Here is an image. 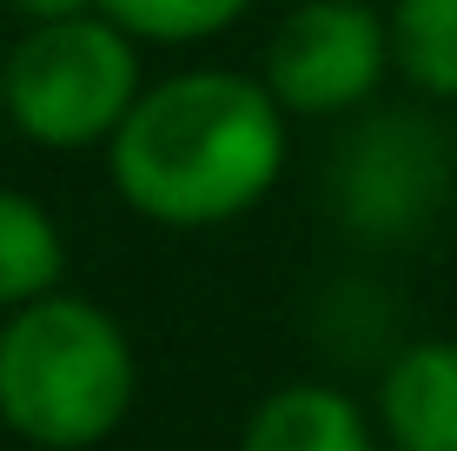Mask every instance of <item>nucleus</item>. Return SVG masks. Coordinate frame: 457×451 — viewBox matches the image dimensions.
Instances as JSON below:
<instances>
[{
	"mask_svg": "<svg viewBox=\"0 0 457 451\" xmlns=\"http://www.w3.org/2000/svg\"><path fill=\"white\" fill-rule=\"evenodd\" d=\"M378 412L398 451H457V338H424L391 359Z\"/></svg>",
	"mask_w": 457,
	"mask_h": 451,
	"instance_id": "obj_6",
	"label": "nucleus"
},
{
	"mask_svg": "<svg viewBox=\"0 0 457 451\" xmlns=\"http://www.w3.org/2000/svg\"><path fill=\"white\" fill-rule=\"evenodd\" d=\"M391 67L431 100H457V0H391Z\"/></svg>",
	"mask_w": 457,
	"mask_h": 451,
	"instance_id": "obj_9",
	"label": "nucleus"
},
{
	"mask_svg": "<svg viewBox=\"0 0 457 451\" xmlns=\"http://www.w3.org/2000/svg\"><path fill=\"white\" fill-rule=\"evenodd\" d=\"M133 100L139 46L100 7L67 13V21H34V34L7 54V113L46 153H80L113 139Z\"/></svg>",
	"mask_w": 457,
	"mask_h": 451,
	"instance_id": "obj_3",
	"label": "nucleus"
},
{
	"mask_svg": "<svg viewBox=\"0 0 457 451\" xmlns=\"http://www.w3.org/2000/svg\"><path fill=\"white\" fill-rule=\"evenodd\" d=\"M106 146L133 213L160 226H226L272 193L286 166V106L252 73H172L139 87Z\"/></svg>",
	"mask_w": 457,
	"mask_h": 451,
	"instance_id": "obj_1",
	"label": "nucleus"
},
{
	"mask_svg": "<svg viewBox=\"0 0 457 451\" xmlns=\"http://www.w3.org/2000/svg\"><path fill=\"white\" fill-rule=\"evenodd\" d=\"M27 21H67V13H93V0H13Z\"/></svg>",
	"mask_w": 457,
	"mask_h": 451,
	"instance_id": "obj_11",
	"label": "nucleus"
},
{
	"mask_svg": "<svg viewBox=\"0 0 457 451\" xmlns=\"http://www.w3.org/2000/svg\"><path fill=\"white\" fill-rule=\"evenodd\" d=\"M391 67V27L365 0H305L265 46V87L286 113H352Z\"/></svg>",
	"mask_w": 457,
	"mask_h": 451,
	"instance_id": "obj_4",
	"label": "nucleus"
},
{
	"mask_svg": "<svg viewBox=\"0 0 457 451\" xmlns=\"http://www.w3.org/2000/svg\"><path fill=\"white\" fill-rule=\"evenodd\" d=\"M0 113H7V60H0Z\"/></svg>",
	"mask_w": 457,
	"mask_h": 451,
	"instance_id": "obj_12",
	"label": "nucleus"
},
{
	"mask_svg": "<svg viewBox=\"0 0 457 451\" xmlns=\"http://www.w3.org/2000/svg\"><path fill=\"white\" fill-rule=\"evenodd\" d=\"M60 266H67V246H60V226L46 220V206L27 193H0V313L54 292Z\"/></svg>",
	"mask_w": 457,
	"mask_h": 451,
	"instance_id": "obj_8",
	"label": "nucleus"
},
{
	"mask_svg": "<svg viewBox=\"0 0 457 451\" xmlns=\"http://www.w3.org/2000/svg\"><path fill=\"white\" fill-rule=\"evenodd\" d=\"M239 451H371L365 412L332 385H286L252 412Z\"/></svg>",
	"mask_w": 457,
	"mask_h": 451,
	"instance_id": "obj_7",
	"label": "nucleus"
},
{
	"mask_svg": "<svg viewBox=\"0 0 457 451\" xmlns=\"http://www.w3.org/2000/svg\"><path fill=\"white\" fill-rule=\"evenodd\" d=\"M133 346L93 299L40 292L0 325V425L40 451H87L133 405Z\"/></svg>",
	"mask_w": 457,
	"mask_h": 451,
	"instance_id": "obj_2",
	"label": "nucleus"
},
{
	"mask_svg": "<svg viewBox=\"0 0 457 451\" xmlns=\"http://www.w3.org/2000/svg\"><path fill=\"white\" fill-rule=\"evenodd\" d=\"M451 186L445 146L437 133L411 113H385L365 133H352L338 160V213L345 226L371 232V239H404L437 213Z\"/></svg>",
	"mask_w": 457,
	"mask_h": 451,
	"instance_id": "obj_5",
	"label": "nucleus"
},
{
	"mask_svg": "<svg viewBox=\"0 0 457 451\" xmlns=\"http://www.w3.org/2000/svg\"><path fill=\"white\" fill-rule=\"evenodd\" d=\"M106 21H120L133 40H160V46H186L226 34L232 21L252 7V0H93Z\"/></svg>",
	"mask_w": 457,
	"mask_h": 451,
	"instance_id": "obj_10",
	"label": "nucleus"
}]
</instances>
